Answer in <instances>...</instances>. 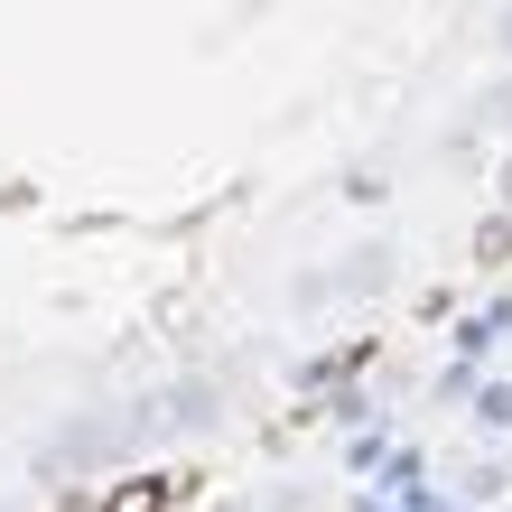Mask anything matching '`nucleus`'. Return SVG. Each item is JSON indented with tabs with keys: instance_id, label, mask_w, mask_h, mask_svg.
Wrapping results in <instances>:
<instances>
[{
	"instance_id": "obj_3",
	"label": "nucleus",
	"mask_w": 512,
	"mask_h": 512,
	"mask_svg": "<svg viewBox=\"0 0 512 512\" xmlns=\"http://www.w3.org/2000/svg\"><path fill=\"white\" fill-rule=\"evenodd\" d=\"M503 56H512V19H503Z\"/></svg>"
},
{
	"instance_id": "obj_2",
	"label": "nucleus",
	"mask_w": 512,
	"mask_h": 512,
	"mask_svg": "<svg viewBox=\"0 0 512 512\" xmlns=\"http://www.w3.org/2000/svg\"><path fill=\"white\" fill-rule=\"evenodd\" d=\"M503 215H512V168H503Z\"/></svg>"
},
{
	"instance_id": "obj_1",
	"label": "nucleus",
	"mask_w": 512,
	"mask_h": 512,
	"mask_svg": "<svg viewBox=\"0 0 512 512\" xmlns=\"http://www.w3.org/2000/svg\"><path fill=\"white\" fill-rule=\"evenodd\" d=\"M168 503H177V485H168V475H131V485L112 494L103 512H168Z\"/></svg>"
}]
</instances>
